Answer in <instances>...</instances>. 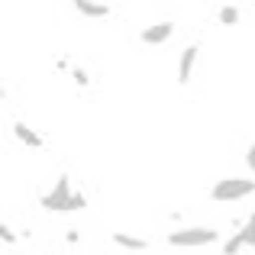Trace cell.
Instances as JSON below:
<instances>
[{"instance_id": "1", "label": "cell", "mask_w": 255, "mask_h": 255, "mask_svg": "<svg viewBox=\"0 0 255 255\" xmlns=\"http://www.w3.org/2000/svg\"><path fill=\"white\" fill-rule=\"evenodd\" d=\"M39 204H42V210H52V213H75V210H84L87 207V197H81L78 191H71L68 178H58V184L52 187Z\"/></svg>"}, {"instance_id": "2", "label": "cell", "mask_w": 255, "mask_h": 255, "mask_svg": "<svg viewBox=\"0 0 255 255\" xmlns=\"http://www.w3.org/2000/svg\"><path fill=\"white\" fill-rule=\"evenodd\" d=\"M249 194H255V181H249V178H223V181L213 184L210 200L230 204V200H243V197H249Z\"/></svg>"}, {"instance_id": "3", "label": "cell", "mask_w": 255, "mask_h": 255, "mask_svg": "<svg viewBox=\"0 0 255 255\" xmlns=\"http://www.w3.org/2000/svg\"><path fill=\"white\" fill-rule=\"evenodd\" d=\"M171 246L178 249H200V246L217 243V230H207V226H187V230H174L168 236Z\"/></svg>"}, {"instance_id": "4", "label": "cell", "mask_w": 255, "mask_h": 255, "mask_svg": "<svg viewBox=\"0 0 255 255\" xmlns=\"http://www.w3.org/2000/svg\"><path fill=\"white\" fill-rule=\"evenodd\" d=\"M243 246H249V249H255V213H249V220L243 223V230L236 233V236H230L223 243V255H236Z\"/></svg>"}, {"instance_id": "5", "label": "cell", "mask_w": 255, "mask_h": 255, "mask_svg": "<svg viewBox=\"0 0 255 255\" xmlns=\"http://www.w3.org/2000/svg\"><path fill=\"white\" fill-rule=\"evenodd\" d=\"M171 36H174V23H152L139 32V39H142L145 45H162V42H168Z\"/></svg>"}, {"instance_id": "6", "label": "cell", "mask_w": 255, "mask_h": 255, "mask_svg": "<svg viewBox=\"0 0 255 255\" xmlns=\"http://www.w3.org/2000/svg\"><path fill=\"white\" fill-rule=\"evenodd\" d=\"M197 58H200V49H197V45H187V49L181 52V58H178V84H187V81H191Z\"/></svg>"}, {"instance_id": "7", "label": "cell", "mask_w": 255, "mask_h": 255, "mask_svg": "<svg viewBox=\"0 0 255 255\" xmlns=\"http://www.w3.org/2000/svg\"><path fill=\"white\" fill-rule=\"evenodd\" d=\"M13 136L19 139V142H26L29 149H45V142H42V136H39L36 129H29L26 123H13Z\"/></svg>"}, {"instance_id": "8", "label": "cell", "mask_w": 255, "mask_h": 255, "mask_svg": "<svg viewBox=\"0 0 255 255\" xmlns=\"http://www.w3.org/2000/svg\"><path fill=\"white\" fill-rule=\"evenodd\" d=\"M71 3L78 6V13H84V16H91V19L110 16V6H107V3H97V0H71Z\"/></svg>"}, {"instance_id": "9", "label": "cell", "mask_w": 255, "mask_h": 255, "mask_svg": "<svg viewBox=\"0 0 255 255\" xmlns=\"http://www.w3.org/2000/svg\"><path fill=\"white\" fill-rule=\"evenodd\" d=\"M113 243L123 246V249H149V243L139 236H129V233H113Z\"/></svg>"}, {"instance_id": "10", "label": "cell", "mask_w": 255, "mask_h": 255, "mask_svg": "<svg viewBox=\"0 0 255 255\" xmlns=\"http://www.w3.org/2000/svg\"><path fill=\"white\" fill-rule=\"evenodd\" d=\"M220 23L223 26H236L239 23V6H233V3L220 6Z\"/></svg>"}, {"instance_id": "11", "label": "cell", "mask_w": 255, "mask_h": 255, "mask_svg": "<svg viewBox=\"0 0 255 255\" xmlns=\"http://www.w3.org/2000/svg\"><path fill=\"white\" fill-rule=\"evenodd\" d=\"M71 78H75L78 84H91V78H87V71H81V68H71Z\"/></svg>"}, {"instance_id": "12", "label": "cell", "mask_w": 255, "mask_h": 255, "mask_svg": "<svg viewBox=\"0 0 255 255\" xmlns=\"http://www.w3.org/2000/svg\"><path fill=\"white\" fill-rule=\"evenodd\" d=\"M0 239H3V243H16V236H13L10 226H0Z\"/></svg>"}, {"instance_id": "13", "label": "cell", "mask_w": 255, "mask_h": 255, "mask_svg": "<svg viewBox=\"0 0 255 255\" xmlns=\"http://www.w3.org/2000/svg\"><path fill=\"white\" fill-rule=\"evenodd\" d=\"M246 165H249V168L255 171V142L249 145V152H246Z\"/></svg>"}]
</instances>
